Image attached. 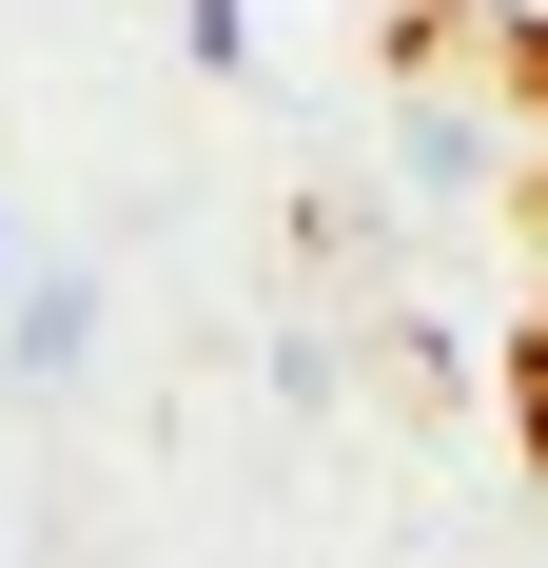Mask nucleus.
Returning <instances> with one entry per match:
<instances>
[{
	"label": "nucleus",
	"instance_id": "nucleus-1",
	"mask_svg": "<svg viewBox=\"0 0 548 568\" xmlns=\"http://www.w3.org/2000/svg\"><path fill=\"white\" fill-rule=\"evenodd\" d=\"M529 452H548V334H529Z\"/></svg>",
	"mask_w": 548,
	"mask_h": 568
}]
</instances>
